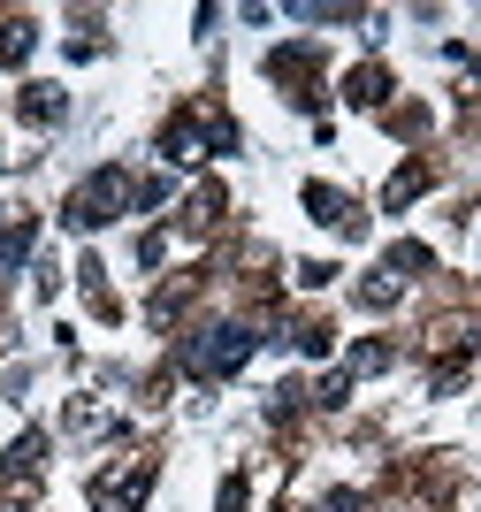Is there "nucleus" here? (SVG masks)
Wrapping results in <instances>:
<instances>
[{
  "label": "nucleus",
  "instance_id": "obj_1",
  "mask_svg": "<svg viewBox=\"0 0 481 512\" xmlns=\"http://www.w3.org/2000/svg\"><path fill=\"white\" fill-rule=\"evenodd\" d=\"M130 199H138V192H130V176H123V169H100L92 184H77V199H69V222H77V230H92V222H115Z\"/></svg>",
  "mask_w": 481,
  "mask_h": 512
},
{
  "label": "nucleus",
  "instance_id": "obj_2",
  "mask_svg": "<svg viewBox=\"0 0 481 512\" xmlns=\"http://www.w3.org/2000/svg\"><path fill=\"white\" fill-rule=\"evenodd\" d=\"M245 352H252L245 329H207V337L184 352V367L191 375H230V367H245Z\"/></svg>",
  "mask_w": 481,
  "mask_h": 512
},
{
  "label": "nucleus",
  "instance_id": "obj_3",
  "mask_svg": "<svg viewBox=\"0 0 481 512\" xmlns=\"http://www.w3.org/2000/svg\"><path fill=\"white\" fill-rule=\"evenodd\" d=\"M146 482H153L146 459H138V467H123L115 482H92V512H130L138 497H146Z\"/></svg>",
  "mask_w": 481,
  "mask_h": 512
},
{
  "label": "nucleus",
  "instance_id": "obj_4",
  "mask_svg": "<svg viewBox=\"0 0 481 512\" xmlns=\"http://www.w3.org/2000/svg\"><path fill=\"white\" fill-rule=\"evenodd\" d=\"M23 115H31V123H54V115H62V92H54V85H31Z\"/></svg>",
  "mask_w": 481,
  "mask_h": 512
},
{
  "label": "nucleus",
  "instance_id": "obj_5",
  "mask_svg": "<svg viewBox=\"0 0 481 512\" xmlns=\"http://www.w3.org/2000/svg\"><path fill=\"white\" fill-rule=\"evenodd\" d=\"M428 192V169H398L390 176V207H405V199H420Z\"/></svg>",
  "mask_w": 481,
  "mask_h": 512
},
{
  "label": "nucleus",
  "instance_id": "obj_6",
  "mask_svg": "<svg viewBox=\"0 0 481 512\" xmlns=\"http://www.w3.org/2000/svg\"><path fill=\"white\" fill-rule=\"evenodd\" d=\"M23 54H31V23H8L0 31V62H23Z\"/></svg>",
  "mask_w": 481,
  "mask_h": 512
},
{
  "label": "nucleus",
  "instance_id": "obj_7",
  "mask_svg": "<svg viewBox=\"0 0 481 512\" xmlns=\"http://www.w3.org/2000/svg\"><path fill=\"white\" fill-rule=\"evenodd\" d=\"M352 100H359V107L382 100V69H359V77H352Z\"/></svg>",
  "mask_w": 481,
  "mask_h": 512
}]
</instances>
